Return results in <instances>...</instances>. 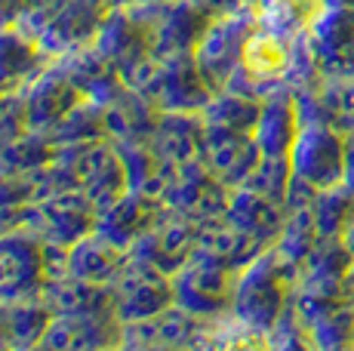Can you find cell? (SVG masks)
Returning <instances> with one entry per match:
<instances>
[{
  "label": "cell",
  "mask_w": 354,
  "mask_h": 351,
  "mask_svg": "<svg viewBox=\"0 0 354 351\" xmlns=\"http://www.w3.org/2000/svg\"><path fill=\"white\" fill-rule=\"evenodd\" d=\"M25 0H0V28H16L22 25Z\"/></svg>",
  "instance_id": "ab89813d"
},
{
  "label": "cell",
  "mask_w": 354,
  "mask_h": 351,
  "mask_svg": "<svg viewBox=\"0 0 354 351\" xmlns=\"http://www.w3.org/2000/svg\"><path fill=\"white\" fill-rule=\"evenodd\" d=\"M308 37L326 80H354V6H326Z\"/></svg>",
  "instance_id": "9a60e30c"
},
{
  "label": "cell",
  "mask_w": 354,
  "mask_h": 351,
  "mask_svg": "<svg viewBox=\"0 0 354 351\" xmlns=\"http://www.w3.org/2000/svg\"><path fill=\"white\" fill-rule=\"evenodd\" d=\"M6 327H3V302H0V351H6Z\"/></svg>",
  "instance_id": "7bdbcfd3"
},
{
  "label": "cell",
  "mask_w": 354,
  "mask_h": 351,
  "mask_svg": "<svg viewBox=\"0 0 354 351\" xmlns=\"http://www.w3.org/2000/svg\"><path fill=\"white\" fill-rule=\"evenodd\" d=\"M111 6V0H68L62 10L40 28V44L56 59L86 50V46L96 44Z\"/></svg>",
  "instance_id": "4fadbf2b"
},
{
  "label": "cell",
  "mask_w": 354,
  "mask_h": 351,
  "mask_svg": "<svg viewBox=\"0 0 354 351\" xmlns=\"http://www.w3.org/2000/svg\"><path fill=\"white\" fill-rule=\"evenodd\" d=\"M53 158H56V145L44 133L28 130L16 139L0 142V173H16V176L40 173L50 167Z\"/></svg>",
  "instance_id": "d6a6232c"
},
{
  "label": "cell",
  "mask_w": 354,
  "mask_h": 351,
  "mask_svg": "<svg viewBox=\"0 0 354 351\" xmlns=\"http://www.w3.org/2000/svg\"><path fill=\"white\" fill-rule=\"evenodd\" d=\"M225 219L243 228L247 234L259 238L265 247H274L281 238L283 225H287V207L281 200H271L253 188H231Z\"/></svg>",
  "instance_id": "484cf974"
},
{
  "label": "cell",
  "mask_w": 354,
  "mask_h": 351,
  "mask_svg": "<svg viewBox=\"0 0 354 351\" xmlns=\"http://www.w3.org/2000/svg\"><path fill=\"white\" fill-rule=\"evenodd\" d=\"M86 96L74 86V80L62 71V65L53 62L37 80L25 90V111H28V130L50 136L59 124L74 111Z\"/></svg>",
  "instance_id": "2e32d148"
},
{
  "label": "cell",
  "mask_w": 354,
  "mask_h": 351,
  "mask_svg": "<svg viewBox=\"0 0 354 351\" xmlns=\"http://www.w3.org/2000/svg\"><path fill=\"white\" fill-rule=\"evenodd\" d=\"M201 139H203V117L185 111H163L158 120V130L151 133L154 158L163 164V170L173 176L182 167L201 160Z\"/></svg>",
  "instance_id": "7402d4cb"
},
{
  "label": "cell",
  "mask_w": 354,
  "mask_h": 351,
  "mask_svg": "<svg viewBox=\"0 0 354 351\" xmlns=\"http://www.w3.org/2000/svg\"><path fill=\"white\" fill-rule=\"evenodd\" d=\"M290 179H292V167H290V158H268L262 154V160L256 164V170L250 173V179L243 182V188H253V191L265 194L271 200H281L287 198V188H290ZM241 188V185H237Z\"/></svg>",
  "instance_id": "8d00e7d4"
},
{
  "label": "cell",
  "mask_w": 354,
  "mask_h": 351,
  "mask_svg": "<svg viewBox=\"0 0 354 351\" xmlns=\"http://www.w3.org/2000/svg\"><path fill=\"white\" fill-rule=\"evenodd\" d=\"M194 247H197V222L185 219V216L167 213L151 231L136 240L129 253L173 278V274L192 259Z\"/></svg>",
  "instance_id": "e0dca14e"
},
{
  "label": "cell",
  "mask_w": 354,
  "mask_h": 351,
  "mask_svg": "<svg viewBox=\"0 0 354 351\" xmlns=\"http://www.w3.org/2000/svg\"><path fill=\"white\" fill-rule=\"evenodd\" d=\"M302 124L305 117H302L299 96L290 86H281V90L268 93L262 99V111H259L253 136L259 142V148H262V154H268V158H290Z\"/></svg>",
  "instance_id": "44dd1931"
},
{
  "label": "cell",
  "mask_w": 354,
  "mask_h": 351,
  "mask_svg": "<svg viewBox=\"0 0 354 351\" xmlns=\"http://www.w3.org/2000/svg\"><path fill=\"white\" fill-rule=\"evenodd\" d=\"M213 99V86L197 68L194 56H176L163 59V74L154 105L160 111H185V114H203V108Z\"/></svg>",
  "instance_id": "cb8c5ba5"
},
{
  "label": "cell",
  "mask_w": 354,
  "mask_h": 351,
  "mask_svg": "<svg viewBox=\"0 0 354 351\" xmlns=\"http://www.w3.org/2000/svg\"><path fill=\"white\" fill-rule=\"evenodd\" d=\"M53 312L46 308L44 296L37 299H19L3 302V327H6V345L12 351L40 348L44 333L50 330Z\"/></svg>",
  "instance_id": "4dcf8cb0"
},
{
  "label": "cell",
  "mask_w": 354,
  "mask_h": 351,
  "mask_svg": "<svg viewBox=\"0 0 354 351\" xmlns=\"http://www.w3.org/2000/svg\"><path fill=\"white\" fill-rule=\"evenodd\" d=\"M124 323L118 314H53L40 348L50 351H99L120 348Z\"/></svg>",
  "instance_id": "d6986e66"
},
{
  "label": "cell",
  "mask_w": 354,
  "mask_h": 351,
  "mask_svg": "<svg viewBox=\"0 0 354 351\" xmlns=\"http://www.w3.org/2000/svg\"><path fill=\"white\" fill-rule=\"evenodd\" d=\"M345 154H348V133L324 120H305L290 151L292 176L315 191L336 188L345 179Z\"/></svg>",
  "instance_id": "277c9868"
},
{
  "label": "cell",
  "mask_w": 354,
  "mask_h": 351,
  "mask_svg": "<svg viewBox=\"0 0 354 351\" xmlns=\"http://www.w3.org/2000/svg\"><path fill=\"white\" fill-rule=\"evenodd\" d=\"M53 145H74V142H93V139H108L105 136V105L93 102H80L71 114L46 136Z\"/></svg>",
  "instance_id": "d590c367"
},
{
  "label": "cell",
  "mask_w": 354,
  "mask_h": 351,
  "mask_svg": "<svg viewBox=\"0 0 354 351\" xmlns=\"http://www.w3.org/2000/svg\"><path fill=\"white\" fill-rule=\"evenodd\" d=\"M259 111H262V99L243 96V93H234V90H219V93H213V99H209V105L203 108L201 117H203V124L253 133Z\"/></svg>",
  "instance_id": "836d02e7"
},
{
  "label": "cell",
  "mask_w": 354,
  "mask_h": 351,
  "mask_svg": "<svg viewBox=\"0 0 354 351\" xmlns=\"http://www.w3.org/2000/svg\"><path fill=\"white\" fill-rule=\"evenodd\" d=\"M201 160L207 164V170L213 176H219L225 185L237 188L250 179V173H253L256 164L262 160V148H259L253 133L203 124Z\"/></svg>",
  "instance_id": "5bb4252c"
},
{
  "label": "cell",
  "mask_w": 354,
  "mask_h": 351,
  "mask_svg": "<svg viewBox=\"0 0 354 351\" xmlns=\"http://www.w3.org/2000/svg\"><path fill=\"white\" fill-rule=\"evenodd\" d=\"M324 10L326 0H265L256 10V19L262 28L274 31V35L287 40H296L315 28Z\"/></svg>",
  "instance_id": "1f68e13d"
},
{
  "label": "cell",
  "mask_w": 354,
  "mask_h": 351,
  "mask_svg": "<svg viewBox=\"0 0 354 351\" xmlns=\"http://www.w3.org/2000/svg\"><path fill=\"white\" fill-rule=\"evenodd\" d=\"M50 191H80L102 213L129 191V179L118 148L111 139L74 142L59 145L56 158L44 173V194ZM40 194V198H44Z\"/></svg>",
  "instance_id": "6da1fadb"
},
{
  "label": "cell",
  "mask_w": 354,
  "mask_h": 351,
  "mask_svg": "<svg viewBox=\"0 0 354 351\" xmlns=\"http://www.w3.org/2000/svg\"><path fill=\"white\" fill-rule=\"evenodd\" d=\"M234 278L237 272L194 249L192 259L173 274V302L203 321H222L231 314Z\"/></svg>",
  "instance_id": "3957f363"
},
{
  "label": "cell",
  "mask_w": 354,
  "mask_h": 351,
  "mask_svg": "<svg viewBox=\"0 0 354 351\" xmlns=\"http://www.w3.org/2000/svg\"><path fill=\"white\" fill-rule=\"evenodd\" d=\"M296 281L299 272L274 247L262 249L250 265L237 272L234 293H231V317L268 339L296 293Z\"/></svg>",
  "instance_id": "7a4b0ae2"
},
{
  "label": "cell",
  "mask_w": 354,
  "mask_h": 351,
  "mask_svg": "<svg viewBox=\"0 0 354 351\" xmlns=\"http://www.w3.org/2000/svg\"><path fill=\"white\" fill-rule=\"evenodd\" d=\"M160 6H111L105 25L96 37V50L127 71L154 56V31H158Z\"/></svg>",
  "instance_id": "5b68a950"
},
{
  "label": "cell",
  "mask_w": 354,
  "mask_h": 351,
  "mask_svg": "<svg viewBox=\"0 0 354 351\" xmlns=\"http://www.w3.org/2000/svg\"><path fill=\"white\" fill-rule=\"evenodd\" d=\"M342 240H345V247H348V249H351V256H354V225L348 228V234H345Z\"/></svg>",
  "instance_id": "ee69618b"
},
{
  "label": "cell",
  "mask_w": 354,
  "mask_h": 351,
  "mask_svg": "<svg viewBox=\"0 0 354 351\" xmlns=\"http://www.w3.org/2000/svg\"><path fill=\"white\" fill-rule=\"evenodd\" d=\"M213 323L173 302L154 317L124 323L120 348H207Z\"/></svg>",
  "instance_id": "7c38bea8"
},
{
  "label": "cell",
  "mask_w": 354,
  "mask_h": 351,
  "mask_svg": "<svg viewBox=\"0 0 354 351\" xmlns=\"http://www.w3.org/2000/svg\"><path fill=\"white\" fill-rule=\"evenodd\" d=\"M315 225L321 238H345L354 225V194L345 185L317 191L315 198Z\"/></svg>",
  "instance_id": "e575fe53"
},
{
  "label": "cell",
  "mask_w": 354,
  "mask_h": 351,
  "mask_svg": "<svg viewBox=\"0 0 354 351\" xmlns=\"http://www.w3.org/2000/svg\"><path fill=\"white\" fill-rule=\"evenodd\" d=\"M167 204L158 198V194H148V191H136L129 188L120 200H114L108 210L99 213L96 222V231L105 234L108 240H114L118 247L133 249V244L148 234L154 225L167 216Z\"/></svg>",
  "instance_id": "ffe728a7"
},
{
  "label": "cell",
  "mask_w": 354,
  "mask_h": 351,
  "mask_svg": "<svg viewBox=\"0 0 354 351\" xmlns=\"http://www.w3.org/2000/svg\"><path fill=\"white\" fill-rule=\"evenodd\" d=\"M342 185L354 194V130L348 133V154H345V179Z\"/></svg>",
  "instance_id": "60d3db41"
},
{
  "label": "cell",
  "mask_w": 354,
  "mask_h": 351,
  "mask_svg": "<svg viewBox=\"0 0 354 351\" xmlns=\"http://www.w3.org/2000/svg\"><path fill=\"white\" fill-rule=\"evenodd\" d=\"M114 6H163V3H169V0H111Z\"/></svg>",
  "instance_id": "b9f144b4"
},
{
  "label": "cell",
  "mask_w": 354,
  "mask_h": 351,
  "mask_svg": "<svg viewBox=\"0 0 354 351\" xmlns=\"http://www.w3.org/2000/svg\"><path fill=\"white\" fill-rule=\"evenodd\" d=\"M111 290L120 323L145 321V317H154L173 305V278L151 268L148 262L136 259L133 253L127 256L124 268L111 281Z\"/></svg>",
  "instance_id": "8fae6325"
},
{
  "label": "cell",
  "mask_w": 354,
  "mask_h": 351,
  "mask_svg": "<svg viewBox=\"0 0 354 351\" xmlns=\"http://www.w3.org/2000/svg\"><path fill=\"white\" fill-rule=\"evenodd\" d=\"M228 198H231V185H225L219 176L209 173L203 160H194V164L176 170L169 176L167 188L160 191V200L167 204L169 213L185 216L197 225L225 216Z\"/></svg>",
  "instance_id": "30bf717a"
},
{
  "label": "cell",
  "mask_w": 354,
  "mask_h": 351,
  "mask_svg": "<svg viewBox=\"0 0 354 351\" xmlns=\"http://www.w3.org/2000/svg\"><path fill=\"white\" fill-rule=\"evenodd\" d=\"M290 50H292V40L256 25L253 35L247 37V46H243L241 68L234 71V77L228 80L225 90L265 99L268 93L287 86Z\"/></svg>",
  "instance_id": "8992f818"
},
{
  "label": "cell",
  "mask_w": 354,
  "mask_h": 351,
  "mask_svg": "<svg viewBox=\"0 0 354 351\" xmlns=\"http://www.w3.org/2000/svg\"><path fill=\"white\" fill-rule=\"evenodd\" d=\"M44 240L31 228L0 234V302L37 299L46 287Z\"/></svg>",
  "instance_id": "9c48e42d"
},
{
  "label": "cell",
  "mask_w": 354,
  "mask_h": 351,
  "mask_svg": "<svg viewBox=\"0 0 354 351\" xmlns=\"http://www.w3.org/2000/svg\"><path fill=\"white\" fill-rule=\"evenodd\" d=\"M56 62L62 65V71L74 80V86H77L86 99H93V102H99V105L111 102L114 93L124 86L118 65L102 56L96 46L77 50V53H71V56L56 59Z\"/></svg>",
  "instance_id": "f546056e"
},
{
  "label": "cell",
  "mask_w": 354,
  "mask_h": 351,
  "mask_svg": "<svg viewBox=\"0 0 354 351\" xmlns=\"http://www.w3.org/2000/svg\"><path fill=\"white\" fill-rule=\"evenodd\" d=\"M56 62L34 31L0 28V93H22Z\"/></svg>",
  "instance_id": "ac0fdd59"
},
{
  "label": "cell",
  "mask_w": 354,
  "mask_h": 351,
  "mask_svg": "<svg viewBox=\"0 0 354 351\" xmlns=\"http://www.w3.org/2000/svg\"><path fill=\"white\" fill-rule=\"evenodd\" d=\"M68 3V0H25V16H22V28L34 31V35H40V28H44L46 22H50L53 16H56L59 10Z\"/></svg>",
  "instance_id": "74e56055"
},
{
  "label": "cell",
  "mask_w": 354,
  "mask_h": 351,
  "mask_svg": "<svg viewBox=\"0 0 354 351\" xmlns=\"http://www.w3.org/2000/svg\"><path fill=\"white\" fill-rule=\"evenodd\" d=\"M194 249L213 256L216 262L228 265L231 272H241L243 265H250V262L268 247L259 238H253V234H247L243 228H237L234 222H228L225 216H219V219H209V222L197 225V247Z\"/></svg>",
  "instance_id": "4316f807"
},
{
  "label": "cell",
  "mask_w": 354,
  "mask_h": 351,
  "mask_svg": "<svg viewBox=\"0 0 354 351\" xmlns=\"http://www.w3.org/2000/svg\"><path fill=\"white\" fill-rule=\"evenodd\" d=\"M129 249L118 247L114 240H108L105 234L90 231L68 247V272L80 281L90 283H105L111 287V281L118 278V272L124 268Z\"/></svg>",
  "instance_id": "83f0119b"
},
{
  "label": "cell",
  "mask_w": 354,
  "mask_h": 351,
  "mask_svg": "<svg viewBox=\"0 0 354 351\" xmlns=\"http://www.w3.org/2000/svg\"><path fill=\"white\" fill-rule=\"evenodd\" d=\"M99 210L80 191H50L28 207L25 228H31L46 244H77L84 234L96 231Z\"/></svg>",
  "instance_id": "ba28073f"
},
{
  "label": "cell",
  "mask_w": 354,
  "mask_h": 351,
  "mask_svg": "<svg viewBox=\"0 0 354 351\" xmlns=\"http://www.w3.org/2000/svg\"><path fill=\"white\" fill-rule=\"evenodd\" d=\"M213 19L201 12L192 0H169L160 6L158 31H154V56L158 59H176V56H194L201 37Z\"/></svg>",
  "instance_id": "603a6c76"
},
{
  "label": "cell",
  "mask_w": 354,
  "mask_h": 351,
  "mask_svg": "<svg viewBox=\"0 0 354 351\" xmlns=\"http://www.w3.org/2000/svg\"><path fill=\"white\" fill-rule=\"evenodd\" d=\"M192 3L201 12H207L213 22H216V19H225V16H231V12H241L243 10L241 0H192Z\"/></svg>",
  "instance_id": "f35d334b"
},
{
  "label": "cell",
  "mask_w": 354,
  "mask_h": 351,
  "mask_svg": "<svg viewBox=\"0 0 354 351\" xmlns=\"http://www.w3.org/2000/svg\"><path fill=\"white\" fill-rule=\"evenodd\" d=\"M160 108L151 99L133 93L129 86H120L111 102H105V136L114 145H129V142H148L158 130Z\"/></svg>",
  "instance_id": "d4e9b609"
},
{
  "label": "cell",
  "mask_w": 354,
  "mask_h": 351,
  "mask_svg": "<svg viewBox=\"0 0 354 351\" xmlns=\"http://www.w3.org/2000/svg\"><path fill=\"white\" fill-rule=\"evenodd\" d=\"M44 302L53 314H118L114 312V290L105 283L80 281L74 274L46 281Z\"/></svg>",
  "instance_id": "f1b7e54d"
},
{
  "label": "cell",
  "mask_w": 354,
  "mask_h": 351,
  "mask_svg": "<svg viewBox=\"0 0 354 351\" xmlns=\"http://www.w3.org/2000/svg\"><path fill=\"white\" fill-rule=\"evenodd\" d=\"M256 25H259L256 12L241 10L225 19H216L207 28V35L201 37V44L194 50V62L207 77V84L213 86V93L225 90L228 80L234 77V71L241 68L243 46H247V37L253 35Z\"/></svg>",
  "instance_id": "52a82bcc"
}]
</instances>
